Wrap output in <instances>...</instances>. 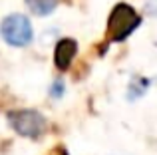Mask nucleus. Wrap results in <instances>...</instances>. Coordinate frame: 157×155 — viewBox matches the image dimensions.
<instances>
[{
  "mask_svg": "<svg viewBox=\"0 0 157 155\" xmlns=\"http://www.w3.org/2000/svg\"><path fill=\"white\" fill-rule=\"evenodd\" d=\"M2 36L10 46L24 48L32 42L34 32H32V24L24 14H10L4 18L2 22Z\"/></svg>",
  "mask_w": 157,
  "mask_h": 155,
  "instance_id": "obj_3",
  "label": "nucleus"
},
{
  "mask_svg": "<svg viewBox=\"0 0 157 155\" xmlns=\"http://www.w3.org/2000/svg\"><path fill=\"white\" fill-rule=\"evenodd\" d=\"M147 85H149V81L143 80V78H135L133 81H131L129 85V100H135L137 96H143L147 89Z\"/></svg>",
  "mask_w": 157,
  "mask_h": 155,
  "instance_id": "obj_6",
  "label": "nucleus"
},
{
  "mask_svg": "<svg viewBox=\"0 0 157 155\" xmlns=\"http://www.w3.org/2000/svg\"><path fill=\"white\" fill-rule=\"evenodd\" d=\"M8 123L24 137H40L46 131V117L36 109H16L8 113Z\"/></svg>",
  "mask_w": 157,
  "mask_h": 155,
  "instance_id": "obj_2",
  "label": "nucleus"
},
{
  "mask_svg": "<svg viewBox=\"0 0 157 155\" xmlns=\"http://www.w3.org/2000/svg\"><path fill=\"white\" fill-rule=\"evenodd\" d=\"M78 52V44L70 38H64L56 44V52H54V60H56V66L60 70H68L70 64H72L74 56Z\"/></svg>",
  "mask_w": 157,
  "mask_h": 155,
  "instance_id": "obj_4",
  "label": "nucleus"
},
{
  "mask_svg": "<svg viewBox=\"0 0 157 155\" xmlns=\"http://www.w3.org/2000/svg\"><path fill=\"white\" fill-rule=\"evenodd\" d=\"M139 24H141V18H139V14L129 4H117L111 10L109 20H107V36L113 42H121Z\"/></svg>",
  "mask_w": 157,
  "mask_h": 155,
  "instance_id": "obj_1",
  "label": "nucleus"
},
{
  "mask_svg": "<svg viewBox=\"0 0 157 155\" xmlns=\"http://www.w3.org/2000/svg\"><path fill=\"white\" fill-rule=\"evenodd\" d=\"M26 6L36 16H48L56 10L58 0H26Z\"/></svg>",
  "mask_w": 157,
  "mask_h": 155,
  "instance_id": "obj_5",
  "label": "nucleus"
},
{
  "mask_svg": "<svg viewBox=\"0 0 157 155\" xmlns=\"http://www.w3.org/2000/svg\"><path fill=\"white\" fill-rule=\"evenodd\" d=\"M62 93H64V81L56 80L52 84V97H62Z\"/></svg>",
  "mask_w": 157,
  "mask_h": 155,
  "instance_id": "obj_7",
  "label": "nucleus"
}]
</instances>
